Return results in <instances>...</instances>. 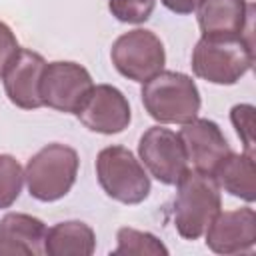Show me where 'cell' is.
Segmentation results:
<instances>
[{
	"label": "cell",
	"mask_w": 256,
	"mask_h": 256,
	"mask_svg": "<svg viewBox=\"0 0 256 256\" xmlns=\"http://www.w3.org/2000/svg\"><path fill=\"white\" fill-rule=\"evenodd\" d=\"M222 208L220 186L212 174L186 170L176 182L172 202V220L176 232L184 240H198Z\"/></svg>",
	"instance_id": "obj_1"
},
{
	"label": "cell",
	"mask_w": 256,
	"mask_h": 256,
	"mask_svg": "<svg viewBox=\"0 0 256 256\" xmlns=\"http://www.w3.org/2000/svg\"><path fill=\"white\" fill-rule=\"evenodd\" d=\"M142 104L150 118L160 124H186L200 112V92L196 82L174 70H160L142 84Z\"/></svg>",
	"instance_id": "obj_2"
},
{
	"label": "cell",
	"mask_w": 256,
	"mask_h": 256,
	"mask_svg": "<svg viewBox=\"0 0 256 256\" xmlns=\"http://www.w3.org/2000/svg\"><path fill=\"white\" fill-rule=\"evenodd\" d=\"M254 64V48L250 30L232 38H200L192 50V70L198 78L232 86Z\"/></svg>",
	"instance_id": "obj_3"
},
{
	"label": "cell",
	"mask_w": 256,
	"mask_h": 256,
	"mask_svg": "<svg viewBox=\"0 0 256 256\" xmlns=\"http://www.w3.org/2000/svg\"><path fill=\"white\" fill-rule=\"evenodd\" d=\"M80 158L72 146L52 142L40 148L24 168V182L28 194L40 202H54L64 198L78 176Z\"/></svg>",
	"instance_id": "obj_4"
},
{
	"label": "cell",
	"mask_w": 256,
	"mask_h": 256,
	"mask_svg": "<svg viewBox=\"0 0 256 256\" xmlns=\"http://www.w3.org/2000/svg\"><path fill=\"white\" fill-rule=\"evenodd\" d=\"M96 178L106 196L122 204H140L150 194V176L126 146H106L98 152Z\"/></svg>",
	"instance_id": "obj_5"
},
{
	"label": "cell",
	"mask_w": 256,
	"mask_h": 256,
	"mask_svg": "<svg viewBox=\"0 0 256 256\" xmlns=\"http://www.w3.org/2000/svg\"><path fill=\"white\" fill-rule=\"evenodd\" d=\"M110 60L124 78L144 84L154 74L164 70L166 50L162 40L152 30L134 28L114 40Z\"/></svg>",
	"instance_id": "obj_6"
},
{
	"label": "cell",
	"mask_w": 256,
	"mask_h": 256,
	"mask_svg": "<svg viewBox=\"0 0 256 256\" xmlns=\"http://www.w3.org/2000/svg\"><path fill=\"white\" fill-rule=\"evenodd\" d=\"M138 156L160 184L176 186L188 170V156L176 132L164 126H150L138 140Z\"/></svg>",
	"instance_id": "obj_7"
},
{
	"label": "cell",
	"mask_w": 256,
	"mask_h": 256,
	"mask_svg": "<svg viewBox=\"0 0 256 256\" xmlns=\"http://www.w3.org/2000/svg\"><path fill=\"white\" fill-rule=\"evenodd\" d=\"M92 86V76L82 64L70 60L46 62L40 78L42 104L64 114H74Z\"/></svg>",
	"instance_id": "obj_8"
},
{
	"label": "cell",
	"mask_w": 256,
	"mask_h": 256,
	"mask_svg": "<svg viewBox=\"0 0 256 256\" xmlns=\"http://www.w3.org/2000/svg\"><path fill=\"white\" fill-rule=\"evenodd\" d=\"M74 114L90 132L98 134H118L132 120L128 98L112 84L92 86Z\"/></svg>",
	"instance_id": "obj_9"
},
{
	"label": "cell",
	"mask_w": 256,
	"mask_h": 256,
	"mask_svg": "<svg viewBox=\"0 0 256 256\" xmlns=\"http://www.w3.org/2000/svg\"><path fill=\"white\" fill-rule=\"evenodd\" d=\"M188 162L194 164V170L214 174L216 166L232 152L224 132L214 120L208 118H194L186 124H182L178 132Z\"/></svg>",
	"instance_id": "obj_10"
},
{
	"label": "cell",
	"mask_w": 256,
	"mask_h": 256,
	"mask_svg": "<svg viewBox=\"0 0 256 256\" xmlns=\"http://www.w3.org/2000/svg\"><path fill=\"white\" fill-rule=\"evenodd\" d=\"M46 60L42 54L28 48H20L16 52L2 74L4 92L14 106L22 110H36L44 106L40 96V78Z\"/></svg>",
	"instance_id": "obj_11"
},
{
	"label": "cell",
	"mask_w": 256,
	"mask_h": 256,
	"mask_svg": "<svg viewBox=\"0 0 256 256\" xmlns=\"http://www.w3.org/2000/svg\"><path fill=\"white\" fill-rule=\"evenodd\" d=\"M206 246L216 254L248 252L256 244V212L250 206L218 212L204 232Z\"/></svg>",
	"instance_id": "obj_12"
},
{
	"label": "cell",
	"mask_w": 256,
	"mask_h": 256,
	"mask_svg": "<svg viewBox=\"0 0 256 256\" xmlns=\"http://www.w3.org/2000/svg\"><path fill=\"white\" fill-rule=\"evenodd\" d=\"M196 12L204 38H232L250 30L252 6L246 0H200Z\"/></svg>",
	"instance_id": "obj_13"
},
{
	"label": "cell",
	"mask_w": 256,
	"mask_h": 256,
	"mask_svg": "<svg viewBox=\"0 0 256 256\" xmlns=\"http://www.w3.org/2000/svg\"><path fill=\"white\" fill-rule=\"evenodd\" d=\"M46 224L24 212H8L0 220V256H42Z\"/></svg>",
	"instance_id": "obj_14"
},
{
	"label": "cell",
	"mask_w": 256,
	"mask_h": 256,
	"mask_svg": "<svg viewBox=\"0 0 256 256\" xmlns=\"http://www.w3.org/2000/svg\"><path fill=\"white\" fill-rule=\"evenodd\" d=\"M214 180L218 182L224 192L244 200L254 202L256 200V164L254 154L242 152H230L214 170Z\"/></svg>",
	"instance_id": "obj_15"
},
{
	"label": "cell",
	"mask_w": 256,
	"mask_h": 256,
	"mask_svg": "<svg viewBox=\"0 0 256 256\" xmlns=\"http://www.w3.org/2000/svg\"><path fill=\"white\" fill-rule=\"evenodd\" d=\"M94 248L96 234L82 220L58 222L46 230L44 254L48 256H90Z\"/></svg>",
	"instance_id": "obj_16"
},
{
	"label": "cell",
	"mask_w": 256,
	"mask_h": 256,
	"mask_svg": "<svg viewBox=\"0 0 256 256\" xmlns=\"http://www.w3.org/2000/svg\"><path fill=\"white\" fill-rule=\"evenodd\" d=\"M112 254H126V256H166L168 248L150 232L136 230L124 226L116 232V248Z\"/></svg>",
	"instance_id": "obj_17"
},
{
	"label": "cell",
	"mask_w": 256,
	"mask_h": 256,
	"mask_svg": "<svg viewBox=\"0 0 256 256\" xmlns=\"http://www.w3.org/2000/svg\"><path fill=\"white\" fill-rule=\"evenodd\" d=\"M24 186V170L12 154H0V208H10Z\"/></svg>",
	"instance_id": "obj_18"
},
{
	"label": "cell",
	"mask_w": 256,
	"mask_h": 256,
	"mask_svg": "<svg viewBox=\"0 0 256 256\" xmlns=\"http://www.w3.org/2000/svg\"><path fill=\"white\" fill-rule=\"evenodd\" d=\"M156 0H108L112 16L126 24H142L154 12Z\"/></svg>",
	"instance_id": "obj_19"
},
{
	"label": "cell",
	"mask_w": 256,
	"mask_h": 256,
	"mask_svg": "<svg viewBox=\"0 0 256 256\" xmlns=\"http://www.w3.org/2000/svg\"><path fill=\"white\" fill-rule=\"evenodd\" d=\"M254 112L256 108L252 104H236L230 110V122L248 154H254Z\"/></svg>",
	"instance_id": "obj_20"
},
{
	"label": "cell",
	"mask_w": 256,
	"mask_h": 256,
	"mask_svg": "<svg viewBox=\"0 0 256 256\" xmlns=\"http://www.w3.org/2000/svg\"><path fill=\"white\" fill-rule=\"evenodd\" d=\"M20 50L16 34L12 32V28L0 20V78L6 70V66L10 64V60L16 56V52Z\"/></svg>",
	"instance_id": "obj_21"
},
{
	"label": "cell",
	"mask_w": 256,
	"mask_h": 256,
	"mask_svg": "<svg viewBox=\"0 0 256 256\" xmlns=\"http://www.w3.org/2000/svg\"><path fill=\"white\" fill-rule=\"evenodd\" d=\"M164 8H168L174 14H192L196 12L200 0H160Z\"/></svg>",
	"instance_id": "obj_22"
}]
</instances>
